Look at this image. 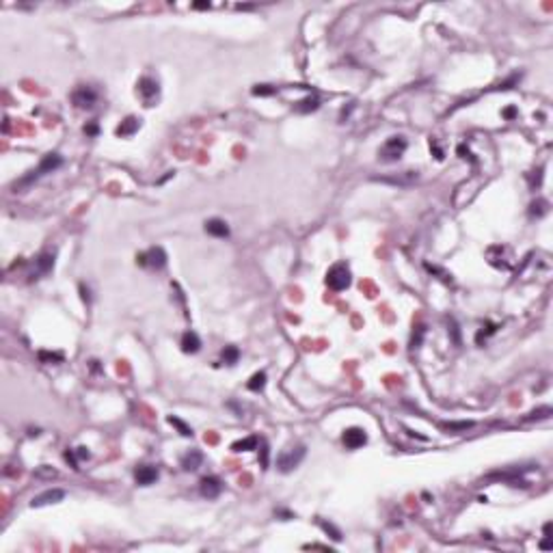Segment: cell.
Here are the masks:
<instances>
[{
    "label": "cell",
    "mask_w": 553,
    "mask_h": 553,
    "mask_svg": "<svg viewBox=\"0 0 553 553\" xmlns=\"http://www.w3.org/2000/svg\"><path fill=\"white\" fill-rule=\"evenodd\" d=\"M305 456H307V447L305 445L289 447V450H285V452H281V454H279L277 469L281 471V473H289V471H294L298 465H301Z\"/></svg>",
    "instance_id": "7a4b0ae2"
},
{
    "label": "cell",
    "mask_w": 553,
    "mask_h": 553,
    "mask_svg": "<svg viewBox=\"0 0 553 553\" xmlns=\"http://www.w3.org/2000/svg\"><path fill=\"white\" fill-rule=\"evenodd\" d=\"M199 491H201V495L207 497V499H216V497L221 495V491H223V482L216 476H207V478L201 480Z\"/></svg>",
    "instance_id": "ba28073f"
},
{
    "label": "cell",
    "mask_w": 553,
    "mask_h": 553,
    "mask_svg": "<svg viewBox=\"0 0 553 553\" xmlns=\"http://www.w3.org/2000/svg\"><path fill=\"white\" fill-rule=\"evenodd\" d=\"M158 91H160V87L153 78H141L139 80V93L143 95V99L147 104H151V99L158 95Z\"/></svg>",
    "instance_id": "8fae6325"
},
{
    "label": "cell",
    "mask_w": 553,
    "mask_h": 553,
    "mask_svg": "<svg viewBox=\"0 0 553 553\" xmlns=\"http://www.w3.org/2000/svg\"><path fill=\"white\" fill-rule=\"evenodd\" d=\"M238 357H240V350L235 348V346H227V348L223 350V361L227 365H233L235 361H238Z\"/></svg>",
    "instance_id": "603a6c76"
},
{
    "label": "cell",
    "mask_w": 553,
    "mask_h": 553,
    "mask_svg": "<svg viewBox=\"0 0 553 553\" xmlns=\"http://www.w3.org/2000/svg\"><path fill=\"white\" fill-rule=\"evenodd\" d=\"M63 165V158L59 156V153H46V156H43V160L39 162V167L37 169H33V171H29V175H24L20 182H15V193H17V188H22V186H29V184H33L35 179H39L41 175H46V173H52V171H57L59 167Z\"/></svg>",
    "instance_id": "6da1fadb"
},
{
    "label": "cell",
    "mask_w": 553,
    "mask_h": 553,
    "mask_svg": "<svg viewBox=\"0 0 553 553\" xmlns=\"http://www.w3.org/2000/svg\"><path fill=\"white\" fill-rule=\"evenodd\" d=\"M257 443H259L257 437H249V439H244V441H235L233 445H231V450L233 452H249V450H255Z\"/></svg>",
    "instance_id": "d6986e66"
},
{
    "label": "cell",
    "mask_w": 553,
    "mask_h": 553,
    "mask_svg": "<svg viewBox=\"0 0 553 553\" xmlns=\"http://www.w3.org/2000/svg\"><path fill=\"white\" fill-rule=\"evenodd\" d=\"M134 480H137V484H141V486H149L158 480V469L151 465H141L134 469Z\"/></svg>",
    "instance_id": "30bf717a"
},
{
    "label": "cell",
    "mask_w": 553,
    "mask_h": 553,
    "mask_svg": "<svg viewBox=\"0 0 553 553\" xmlns=\"http://www.w3.org/2000/svg\"><path fill=\"white\" fill-rule=\"evenodd\" d=\"M261 467H268V445H266V441H261Z\"/></svg>",
    "instance_id": "83f0119b"
},
{
    "label": "cell",
    "mask_w": 553,
    "mask_h": 553,
    "mask_svg": "<svg viewBox=\"0 0 553 553\" xmlns=\"http://www.w3.org/2000/svg\"><path fill=\"white\" fill-rule=\"evenodd\" d=\"M547 205H549V203L545 201V199H538L536 203H532V210H530V212L536 214V216H542V214L547 212Z\"/></svg>",
    "instance_id": "d4e9b609"
},
{
    "label": "cell",
    "mask_w": 553,
    "mask_h": 553,
    "mask_svg": "<svg viewBox=\"0 0 553 553\" xmlns=\"http://www.w3.org/2000/svg\"><path fill=\"white\" fill-rule=\"evenodd\" d=\"M341 441L348 450H359L367 443V434H365L363 428H348V430H344Z\"/></svg>",
    "instance_id": "52a82bcc"
},
{
    "label": "cell",
    "mask_w": 553,
    "mask_h": 553,
    "mask_svg": "<svg viewBox=\"0 0 553 553\" xmlns=\"http://www.w3.org/2000/svg\"><path fill=\"white\" fill-rule=\"evenodd\" d=\"M85 132H87V134H91V137H93V134H97V123H91V125H87V128H85Z\"/></svg>",
    "instance_id": "4dcf8cb0"
},
{
    "label": "cell",
    "mask_w": 553,
    "mask_h": 553,
    "mask_svg": "<svg viewBox=\"0 0 553 553\" xmlns=\"http://www.w3.org/2000/svg\"><path fill=\"white\" fill-rule=\"evenodd\" d=\"M137 261H139L141 266H149V268L160 270V268L167 266V253H165V249H162V247H151L149 251L141 253V255L137 257Z\"/></svg>",
    "instance_id": "5b68a950"
},
{
    "label": "cell",
    "mask_w": 553,
    "mask_h": 553,
    "mask_svg": "<svg viewBox=\"0 0 553 553\" xmlns=\"http://www.w3.org/2000/svg\"><path fill=\"white\" fill-rule=\"evenodd\" d=\"M320 528L326 532V534H331V538L333 540H341V532L335 528V525H331V523H324V521H320Z\"/></svg>",
    "instance_id": "cb8c5ba5"
},
{
    "label": "cell",
    "mask_w": 553,
    "mask_h": 553,
    "mask_svg": "<svg viewBox=\"0 0 553 553\" xmlns=\"http://www.w3.org/2000/svg\"><path fill=\"white\" fill-rule=\"evenodd\" d=\"M199 348H201V339H199V335L195 331H186L182 335V350L188 352V355H195V352H199Z\"/></svg>",
    "instance_id": "9a60e30c"
},
{
    "label": "cell",
    "mask_w": 553,
    "mask_h": 553,
    "mask_svg": "<svg viewBox=\"0 0 553 553\" xmlns=\"http://www.w3.org/2000/svg\"><path fill=\"white\" fill-rule=\"evenodd\" d=\"M63 499H65V491H63V488H50V491L33 497L31 506L33 508H41V506H48V504H59Z\"/></svg>",
    "instance_id": "9c48e42d"
},
{
    "label": "cell",
    "mask_w": 553,
    "mask_h": 553,
    "mask_svg": "<svg viewBox=\"0 0 553 553\" xmlns=\"http://www.w3.org/2000/svg\"><path fill=\"white\" fill-rule=\"evenodd\" d=\"M424 335H426V326L424 324H417L415 331H413V337H411V348H419L422 341H424Z\"/></svg>",
    "instance_id": "44dd1931"
},
{
    "label": "cell",
    "mask_w": 553,
    "mask_h": 553,
    "mask_svg": "<svg viewBox=\"0 0 553 553\" xmlns=\"http://www.w3.org/2000/svg\"><path fill=\"white\" fill-rule=\"evenodd\" d=\"M203 462V454L199 450H190L182 456V469L184 471H197Z\"/></svg>",
    "instance_id": "5bb4252c"
},
{
    "label": "cell",
    "mask_w": 553,
    "mask_h": 553,
    "mask_svg": "<svg viewBox=\"0 0 553 553\" xmlns=\"http://www.w3.org/2000/svg\"><path fill=\"white\" fill-rule=\"evenodd\" d=\"M35 264H37V273L39 275H48L50 270L54 268V255H52V253H41Z\"/></svg>",
    "instance_id": "e0dca14e"
},
{
    "label": "cell",
    "mask_w": 553,
    "mask_h": 553,
    "mask_svg": "<svg viewBox=\"0 0 553 553\" xmlns=\"http://www.w3.org/2000/svg\"><path fill=\"white\" fill-rule=\"evenodd\" d=\"M273 93H275V89L268 87V85H261V87L253 89V95H273Z\"/></svg>",
    "instance_id": "4316f807"
},
{
    "label": "cell",
    "mask_w": 553,
    "mask_h": 553,
    "mask_svg": "<svg viewBox=\"0 0 553 553\" xmlns=\"http://www.w3.org/2000/svg\"><path fill=\"white\" fill-rule=\"evenodd\" d=\"M80 292H83V301H85V303L91 301V296H89V289H87L85 285H80Z\"/></svg>",
    "instance_id": "1f68e13d"
},
{
    "label": "cell",
    "mask_w": 553,
    "mask_h": 553,
    "mask_svg": "<svg viewBox=\"0 0 553 553\" xmlns=\"http://www.w3.org/2000/svg\"><path fill=\"white\" fill-rule=\"evenodd\" d=\"M376 182H383V184H393V186L406 188V186H411L413 182H417V173H413V171H404V173H402V175H398V177H376Z\"/></svg>",
    "instance_id": "7c38bea8"
},
{
    "label": "cell",
    "mask_w": 553,
    "mask_h": 553,
    "mask_svg": "<svg viewBox=\"0 0 553 553\" xmlns=\"http://www.w3.org/2000/svg\"><path fill=\"white\" fill-rule=\"evenodd\" d=\"M406 147H409V143H406L404 137H389L385 141V145L380 147V160H385V162H396V160H400L402 158V153L406 151Z\"/></svg>",
    "instance_id": "3957f363"
},
{
    "label": "cell",
    "mask_w": 553,
    "mask_h": 553,
    "mask_svg": "<svg viewBox=\"0 0 553 553\" xmlns=\"http://www.w3.org/2000/svg\"><path fill=\"white\" fill-rule=\"evenodd\" d=\"M264 385H266V372H257V374L249 380L247 387L251 389V391H261V389H264Z\"/></svg>",
    "instance_id": "ffe728a7"
},
{
    "label": "cell",
    "mask_w": 553,
    "mask_h": 553,
    "mask_svg": "<svg viewBox=\"0 0 553 553\" xmlns=\"http://www.w3.org/2000/svg\"><path fill=\"white\" fill-rule=\"evenodd\" d=\"M205 231L214 235V238H227L229 235V225L221 221V219H210V221H205Z\"/></svg>",
    "instance_id": "4fadbf2b"
},
{
    "label": "cell",
    "mask_w": 553,
    "mask_h": 553,
    "mask_svg": "<svg viewBox=\"0 0 553 553\" xmlns=\"http://www.w3.org/2000/svg\"><path fill=\"white\" fill-rule=\"evenodd\" d=\"M318 106H320V99L315 97V95H313V97L309 95V97L301 99V102H298V104L294 106V111H296V113H311V111H315V108H318Z\"/></svg>",
    "instance_id": "ac0fdd59"
},
{
    "label": "cell",
    "mask_w": 553,
    "mask_h": 553,
    "mask_svg": "<svg viewBox=\"0 0 553 553\" xmlns=\"http://www.w3.org/2000/svg\"><path fill=\"white\" fill-rule=\"evenodd\" d=\"M139 125L141 123H139L137 117H128V119L121 121V125L117 128V137H132V134L139 130Z\"/></svg>",
    "instance_id": "2e32d148"
},
{
    "label": "cell",
    "mask_w": 553,
    "mask_h": 553,
    "mask_svg": "<svg viewBox=\"0 0 553 553\" xmlns=\"http://www.w3.org/2000/svg\"><path fill=\"white\" fill-rule=\"evenodd\" d=\"M76 456H78V460H85V458H89L91 454H89L87 447H78V450H76Z\"/></svg>",
    "instance_id": "f1b7e54d"
},
{
    "label": "cell",
    "mask_w": 553,
    "mask_h": 553,
    "mask_svg": "<svg viewBox=\"0 0 553 553\" xmlns=\"http://www.w3.org/2000/svg\"><path fill=\"white\" fill-rule=\"evenodd\" d=\"M473 426V422H454V424H443L445 430H467Z\"/></svg>",
    "instance_id": "484cf974"
},
{
    "label": "cell",
    "mask_w": 553,
    "mask_h": 553,
    "mask_svg": "<svg viewBox=\"0 0 553 553\" xmlns=\"http://www.w3.org/2000/svg\"><path fill=\"white\" fill-rule=\"evenodd\" d=\"M37 476H48V478H54V476H57V471H54V469H48L46 465H43V469L39 471Z\"/></svg>",
    "instance_id": "f546056e"
},
{
    "label": "cell",
    "mask_w": 553,
    "mask_h": 553,
    "mask_svg": "<svg viewBox=\"0 0 553 553\" xmlns=\"http://www.w3.org/2000/svg\"><path fill=\"white\" fill-rule=\"evenodd\" d=\"M71 99H74V104L78 108H93L95 102H97V93H95V89L93 87H80L74 91V95H71Z\"/></svg>",
    "instance_id": "8992f818"
},
{
    "label": "cell",
    "mask_w": 553,
    "mask_h": 553,
    "mask_svg": "<svg viewBox=\"0 0 553 553\" xmlns=\"http://www.w3.org/2000/svg\"><path fill=\"white\" fill-rule=\"evenodd\" d=\"M326 285H329L331 289H335V292H341V289H346L350 285V270L346 264H335L329 268V273H326Z\"/></svg>",
    "instance_id": "277c9868"
},
{
    "label": "cell",
    "mask_w": 553,
    "mask_h": 553,
    "mask_svg": "<svg viewBox=\"0 0 553 553\" xmlns=\"http://www.w3.org/2000/svg\"><path fill=\"white\" fill-rule=\"evenodd\" d=\"M169 424H171V426H175V428H177L179 432H182L184 437H193V430H190V426H186L182 419H179V417L171 415V417H169Z\"/></svg>",
    "instance_id": "7402d4cb"
}]
</instances>
